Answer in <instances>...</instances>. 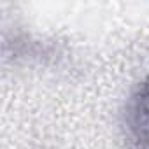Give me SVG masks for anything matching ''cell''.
<instances>
[{
	"label": "cell",
	"instance_id": "6da1fadb",
	"mask_svg": "<svg viewBox=\"0 0 149 149\" xmlns=\"http://www.w3.org/2000/svg\"><path fill=\"white\" fill-rule=\"evenodd\" d=\"M125 123L133 146L137 149H149V74L128 100Z\"/></svg>",
	"mask_w": 149,
	"mask_h": 149
}]
</instances>
